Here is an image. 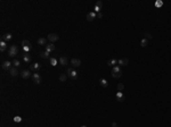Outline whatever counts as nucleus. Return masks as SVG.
<instances>
[{"instance_id": "obj_20", "label": "nucleus", "mask_w": 171, "mask_h": 127, "mask_svg": "<svg viewBox=\"0 0 171 127\" xmlns=\"http://www.w3.org/2000/svg\"><path fill=\"white\" fill-rule=\"evenodd\" d=\"M40 57L44 58V59H48L49 58V52L48 51H41L40 52Z\"/></svg>"}, {"instance_id": "obj_33", "label": "nucleus", "mask_w": 171, "mask_h": 127, "mask_svg": "<svg viewBox=\"0 0 171 127\" xmlns=\"http://www.w3.org/2000/svg\"><path fill=\"white\" fill-rule=\"evenodd\" d=\"M95 6H96V7H98V8H102V6H103V2H102V1H97Z\"/></svg>"}, {"instance_id": "obj_2", "label": "nucleus", "mask_w": 171, "mask_h": 127, "mask_svg": "<svg viewBox=\"0 0 171 127\" xmlns=\"http://www.w3.org/2000/svg\"><path fill=\"white\" fill-rule=\"evenodd\" d=\"M17 52H18V49H17V47L15 44L9 47V49H8V56L9 57H15L17 54Z\"/></svg>"}, {"instance_id": "obj_27", "label": "nucleus", "mask_w": 171, "mask_h": 127, "mask_svg": "<svg viewBox=\"0 0 171 127\" xmlns=\"http://www.w3.org/2000/svg\"><path fill=\"white\" fill-rule=\"evenodd\" d=\"M163 6V1H161V0H157V1H155V7L160 8Z\"/></svg>"}, {"instance_id": "obj_11", "label": "nucleus", "mask_w": 171, "mask_h": 127, "mask_svg": "<svg viewBox=\"0 0 171 127\" xmlns=\"http://www.w3.org/2000/svg\"><path fill=\"white\" fill-rule=\"evenodd\" d=\"M12 37H13V35H12L10 33H6V34H4V35L1 36V41L7 42V41H9V40H12Z\"/></svg>"}, {"instance_id": "obj_17", "label": "nucleus", "mask_w": 171, "mask_h": 127, "mask_svg": "<svg viewBox=\"0 0 171 127\" xmlns=\"http://www.w3.org/2000/svg\"><path fill=\"white\" fill-rule=\"evenodd\" d=\"M99 84H100L103 87H107V86H108V82H107L105 78H100V80H99Z\"/></svg>"}, {"instance_id": "obj_6", "label": "nucleus", "mask_w": 171, "mask_h": 127, "mask_svg": "<svg viewBox=\"0 0 171 127\" xmlns=\"http://www.w3.org/2000/svg\"><path fill=\"white\" fill-rule=\"evenodd\" d=\"M40 64H38V62H34V64H31L30 65V70H33L34 73H38L39 70H40Z\"/></svg>"}, {"instance_id": "obj_12", "label": "nucleus", "mask_w": 171, "mask_h": 127, "mask_svg": "<svg viewBox=\"0 0 171 127\" xmlns=\"http://www.w3.org/2000/svg\"><path fill=\"white\" fill-rule=\"evenodd\" d=\"M21 76H22L24 80H28V78H29V77L31 76L30 70H28V69H26V70H23L22 73H21Z\"/></svg>"}, {"instance_id": "obj_5", "label": "nucleus", "mask_w": 171, "mask_h": 127, "mask_svg": "<svg viewBox=\"0 0 171 127\" xmlns=\"http://www.w3.org/2000/svg\"><path fill=\"white\" fill-rule=\"evenodd\" d=\"M32 80H33V82L36 83V84H40L41 83V75L38 74V73H33Z\"/></svg>"}, {"instance_id": "obj_23", "label": "nucleus", "mask_w": 171, "mask_h": 127, "mask_svg": "<svg viewBox=\"0 0 171 127\" xmlns=\"http://www.w3.org/2000/svg\"><path fill=\"white\" fill-rule=\"evenodd\" d=\"M147 44H148V40L145 39V37H143V40L140 41V45L143 48H145V47H147Z\"/></svg>"}, {"instance_id": "obj_9", "label": "nucleus", "mask_w": 171, "mask_h": 127, "mask_svg": "<svg viewBox=\"0 0 171 127\" xmlns=\"http://www.w3.org/2000/svg\"><path fill=\"white\" fill-rule=\"evenodd\" d=\"M9 74H10V76H13V77H15V76H17L18 75V69H17V67H13L9 69Z\"/></svg>"}, {"instance_id": "obj_34", "label": "nucleus", "mask_w": 171, "mask_h": 127, "mask_svg": "<svg viewBox=\"0 0 171 127\" xmlns=\"http://www.w3.org/2000/svg\"><path fill=\"white\" fill-rule=\"evenodd\" d=\"M97 17H98V18H102V17H103V14H102V13H98V14H97Z\"/></svg>"}, {"instance_id": "obj_29", "label": "nucleus", "mask_w": 171, "mask_h": 127, "mask_svg": "<svg viewBox=\"0 0 171 127\" xmlns=\"http://www.w3.org/2000/svg\"><path fill=\"white\" fill-rule=\"evenodd\" d=\"M123 90H124V85H123L122 83H119V84H118V91L122 92Z\"/></svg>"}, {"instance_id": "obj_18", "label": "nucleus", "mask_w": 171, "mask_h": 127, "mask_svg": "<svg viewBox=\"0 0 171 127\" xmlns=\"http://www.w3.org/2000/svg\"><path fill=\"white\" fill-rule=\"evenodd\" d=\"M38 43L40 45H47V39L45 37H40V39H38Z\"/></svg>"}, {"instance_id": "obj_25", "label": "nucleus", "mask_w": 171, "mask_h": 127, "mask_svg": "<svg viewBox=\"0 0 171 127\" xmlns=\"http://www.w3.org/2000/svg\"><path fill=\"white\" fill-rule=\"evenodd\" d=\"M144 37L147 39V40H152V39H153V35H152L151 33H148V32H145V33H144Z\"/></svg>"}, {"instance_id": "obj_30", "label": "nucleus", "mask_w": 171, "mask_h": 127, "mask_svg": "<svg viewBox=\"0 0 171 127\" xmlns=\"http://www.w3.org/2000/svg\"><path fill=\"white\" fill-rule=\"evenodd\" d=\"M14 121H15V123H21V121H22V117L15 116V117H14Z\"/></svg>"}, {"instance_id": "obj_26", "label": "nucleus", "mask_w": 171, "mask_h": 127, "mask_svg": "<svg viewBox=\"0 0 171 127\" xmlns=\"http://www.w3.org/2000/svg\"><path fill=\"white\" fill-rule=\"evenodd\" d=\"M66 80H67V75H65V74L60 75V82H66Z\"/></svg>"}, {"instance_id": "obj_28", "label": "nucleus", "mask_w": 171, "mask_h": 127, "mask_svg": "<svg viewBox=\"0 0 171 127\" xmlns=\"http://www.w3.org/2000/svg\"><path fill=\"white\" fill-rule=\"evenodd\" d=\"M50 65H52V66H56V65H57V59L54 58V57L50 58Z\"/></svg>"}, {"instance_id": "obj_31", "label": "nucleus", "mask_w": 171, "mask_h": 127, "mask_svg": "<svg viewBox=\"0 0 171 127\" xmlns=\"http://www.w3.org/2000/svg\"><path fill=\"white\" fill-rule=\"evenodd\" d=\"M13 65H14V67H20V65H21V62H20V61H18V60H14V61H13Z\"/></svg>"}, {"instance_id": "obj_13", "label": "nucleus", "mask_w": 171, "mask_h": 127, "mask_svg": "<svg viewBox=\"0 0 171 127\" xmlns=\"http://www.w3.org/2000/svg\"><path fill=\"white\" fill-rule=\"evenodd\" d=\"M1 68L5 69V70H9V69L12 68V64H10L9 61H5V62L1 65Z\"/></svg>"}, {"instance_id": "obj_7", "label": "nucleus", "mask_w": 171, "mask_h": 127, "mask_svg": "<svg viewBox=\"0 0 171 127\" xmlns=\"http://www.w3.org/2000/svg\"><path fill=\"white\" fill-rule=\"evenodd\" d=\"M95 18H97V14L95 11H89V13L87 14V19H88V22H92Z\"/></svg>"}, {"instance_id": "obj_21", "label": "nucleus", "mask_w": 171, "mask_h": 127, "mask_svg": "<svg viewBox=\"0 0 171 127\" xmlns=\"http://www.w3.org/2000/svg\"><path fill=\"white\" fill-rule=\"evenodd\" d=\"M6 48H7V43L4 42V41H1V42H0V51L4 52V51L6 50Z\"/></svg>"}, {"instance_id": "obj_3", "label": "nucleus", "mask_w": 171, "mask_h": 127, "mask_svg": "<svg viewBox=\"0 0 171 127\" xmlns=\"http://www.w3.org/2000/svg\"><path fill=\"white\" fill-rule=\"evenodd\" d=\"M47 40H49L52 43H54V42H56V41L60 40V35H58L57 33H50V34H48Z\"/></svg>"}, {"instance_id": "obj_32", "label": "nucleus", "mask_w": 171, "mask_h": 127, "mask_svg": "<svg viewBox=\"0 0 171 127\" xmlns=\"http://www.w3.org/2000/svg\"><path fill=\"white\" fill-rule=\"evenodd\" d=\"M23 50L25 53H29L31 51V47H23Z\"/></svg>"}, {"instance_id": "obj_15", "label": "nucleus", "mask_w": 171, "mask_h": 127, "mask_svg": "<svg viewBox=\"0 0 171 127\" xmlns=\"http://www.w3.org/2000/svg\"><path fill=\"white\" fill-rule=\"evenodd\" d=\"M60 64L62 66H66L67 64H68V58H67V57H60Z\"/></svg>"}, {"instance_id": "obj_4", "label": "nucleus", "mask_w": 171, "mask_h": 127, "mask_svg": "<svg viewBox=\"0 0 171 127\" xmlns=\"http://www.w3.org/2000/svg\"><path fill=\"white\" fill-rule=\"evenodd\" d=\"M67 76L71 77L72 80H76V78H78V73H76V70H74V69L68 68V69H67Z\"/></svg>"}, {"instance_id": "obj_36", "label": "nucleus", "mask_w": 171, "mask_h": 127, "mask_svg": "<svg viewBox=\"0 0 171 127\" xmlns=\"http://www.w3.org/2000/svg\"><path fill=\"white\" fill-rule=\"evenodd\" d=\"M81 127H87V126H84V125H82V126H81Z\"/></svg>"}, {"instance_id": "obj_22", "label": "nucleus", "mask_w": 171, "mask_h": 127, "mask_svg": "<svg viewBox=\"0 0 171 127\" xmlns=\"http://www.w3.org/2000/svg\"><path fill=\"white\" fill-rule=\"evenodd\" d=\"M116 64H118V60L116 59H111V60L107 61V65H108V66H113V67L116 66Z\"/></svg>"}, {"instance_id": "obj_16", "label": "nucleus", "mask_w": 171, "mask_h": 127, "mask_svg": "<svg viewBox=\"0 0 171 127\" xmlns=\"http://www.w3.org/2000/svg\"><path fill=\"white\" fill-rule=\"evenodd\" d=\"M54 50H55V45H54V43H50V44L46 45V51H48V52H52Z\"/></svg>"}, {"instance_id": "obj_14", "label": "nucleus", "mask_w": 171, "mask_h": 127, "mask_svg": "<svg viewBox=\"0 0 171 127\" xmlns=\"http://www.w3.org/2000/svg\"><path fill=\"white\" fill-rule=\"evenodd\" d=\"M123 99H124V94H123V92H116V100L119 101V102H122L123 101Z\"/></svg>"}, {"instance_id": "obj_1", "label": "nucleus", "mask_w": 171, "mask_h": 127, "mask_svg": "<svg viewBox=\"0 0 171 127\" xmlns=\"http://www.w3.org/2000/svg\"><path fill=\"white\" fill-rule=\"evenodd\" d=\"M122 76V70H121V67L120 66H114L113 69H112V77L114 78H119Z\"/></svg>"}, {"instance_id": "obj_10", "label": "nucleus", "mask_w": 171, "mask_h": 127, "mask_svg": "<svg viewBox=\"0 0 171 127\" xmlns=\"http://www.w3.org/2000/svg\"><path fill=\"white\" fill-rule=\"evenodd\" d=\"M118 64L119 66H127L129 64V59L128 58H122V59H119L118 60Z\"/></svg>"}, {"instance_id": "obj_8", "label": "nucleus", "mask_w": 171, "mask_h": 127, "mask_svg": "<svg viewBox=\"0 0 171 127\" xmlns=\"http://www.w3.org/2000/svg\"><path fill=\"white\" fill-rule=\"evenodd\" d=\"M71 65H72L74 68L80 67V65H81V60L76 59V58H73V59H71Z\"/></svg>"}, {"instance_id": "obj_19", "label": "nucleus", "mask_w": 171, "mask_h": 127, "mask_svg": "<svg viewBox=\"0 0 171 127\" xmlns=\"http://www.w3.org/2000/svg\"><path fill=\"white\" fill-rule=\"evenodd\" d=\"M23 60L26 62V64H29V62H31V56L29 54V53H25L24 56H23Z\"/></svg>"}, {"instance_id": "obj_35", "label": "nucleus", "mask_w": 171, "mask_h": 127, "mask_svg": "<svg viewBox=\"0 0 171 127\" xmlns=\"http://www.w3.org/2000/svg\"><path fill=\"white\" fill-rule=\"evenodd\" d=\"M112 127H118V124L114 121V123H112Z\"/></svg>"}, {"instance_id": "obj_24", "label": "nucleus", "mask_w": 171, "mask_h": 127, "mask_svg": "<svg viewBox=\"0 0 171 127\" xmlns=\"http://www.w3.org/2000/svg\"><path fill=\"white\" fill-rule=\"evenodd\" d=\"M22 45L23 47H31V42L29 41V40H23L22 41Z\"/></svg>"}]
</instances>
